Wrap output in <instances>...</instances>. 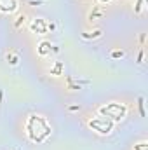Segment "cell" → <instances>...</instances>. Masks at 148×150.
<instances>
[{"label": "cell", "instance_id": "30bf717a", "mask_svg": "<svg viewBox=\"0 0 148 150\" xmlns=\"http://www.w3.org/2000/svg\"><path fill=\"white\" fill-rule=\"evenodd\" d=\"M21 23H25V16H19V17H17V21H16V28H19Z\"/></svg>", "mask_w": 148, "mask_h": 150}, {"label": "cell", "instance_id": "7c38bea8", "mask_svg": "<svg viewBox=\"0 0 148 150\" xmlns=\"http://www.w3.org/2000/svg\"><path fill=\"white\" fill-rule=\"evenodd\" d=\"M99 2H110V0H99Z\"/></svg>", "mask_w": 148, "mask_h": 150}, {"label": "cell", "instance_id": "8fae6325", "mask_svg": "<svg viewBox=\"0 0 148 150\" xmlns=\"http://www.w3.org/2000/svg\"><path fill=\"white\" fill-rule=\"evenodd\" d=\"M139 110H141V115H145V110H143V98H139Z\"/></svg>", "mask_w": 148, "mask_h": 150}, {"label": "cell", "instance_id": "277c9868", "mask_svg": "<svg viewBox=\"0 0 148 150\" xmlns=\"http://www.w3.org/2000/svg\"><path fill=\"white\" fill-rule=\"evenodd\" d=\"M17 9V0H0V11L2 12H14Z\"/></svg>", "mask_w": 148, "mask_h": 150}, {"label": "cell", "instance_id": "3957f363", "mask_svg": "<svg viewBox=\"0 0 148 150\" xmlns=\"http://www.w3.org/2000/svg\"><path fill=\"white\" fill-rule=\"evenodd\" d=\"M113 126H115V122L110 120L108 117H96V119L89 120V127L94 129L96 133H99V135H110Z\"/></svg>", "mask_w": 148, "mask_h": 150}, {"label": "cell", "instance_id": "6da1fadb", "mask_svg": "<svg viewBox=\"0 0 148 150\" xmlns=\"http://www.w3.org/2000/svg\"><path fill=\"white\" fill-rule=\"evenodd\" d=\"M26 133L31 141L42 143L51 135V126L42 115H30V119L26 122Z\"/></svg>", "mask_w": 148, "mask_h": 150}, {"label": "cell", "instance_id": "9c48e42d", "mask_svg": "<svg viewBox=\"0 0 148 150\" xmlns=\"http://www.w3.org/2000/svg\"><path fill=\"white\" fill-rule=\"evenodd\" d=\"M124 56V51H113L112 52V58H122Z\"/></svg>", "mask_w": 148, "mask_h": 150}, {"label": "cell", "instance_id": "8992f818", "mask_svg": "<svg viewBox=\"0 0 148 150\" xmlns=\"http://www.w3.org/2000/svg\"><path fill=\"white\" fill-rule=\"evenodd\" d=\"M51 42H42V44H40V47H38V52L42 54V56H46L47 52H51Z\"/></svg>", "mask_w": 148, "mask_h": 150}, {"label": "cell", "instance_id": "ba28073f", "mask_svg": "<svg viewBox=\"0 0 148 150\" xmlns=\"http://www.w3.org/2000/svg\"><path fill=\"white\" fill-rule=\"evenodd\" d=\"M134 150H148V148H146V143L143 141V143H139V145H134Z\"/></svg>", "mask_w": 148, "mask_h": 150}, {"label": "cell", "instance_id": "52a82bcc", "mask_svg": "<svg viewBox=\"0 0 148 150\" xmlns=\"http://www.w3.org/2000/svg\"><path fill=\"white\" fill-rule=\"evenodd\" d=\"M84 38H96V37H101V30H96L94 33H82Z\"/></svg>", "mask_w": 148, "mask_h": 150}, {"label": "cell", "instance_id": "7a4b0ae2", "mask_svg": "<svg viewBox=\"0 0 148 150\" xmlns=\"http://www.w3.org/2000/svg\"><path fill=\"white\" fill-rule=\"evenodd\" d=\"M125 112H127V108H125L124 105H120V103H115V101L113 103H108V105H104V106H101V108H99V114L101 115L108 117L113 122L122 120L125 117Z\"/></svg>", "mask_w": 148, "mask_h": 150}, {"label": "cell", "instance_id": "5b68a950", "mask_svg": "<svg viewBox=\"0 0 148 150\" xmlns=\"http://www.w3.org/2000/svg\"><path fill=\"white\" fill-rule=\"evenodd\" d=\"M31 30L37 32V33H46L49 30V23H46L44 19H35L31 23Z\"/></svg>", "mask_w": 148, "mask_h": 150}]
</instances>
